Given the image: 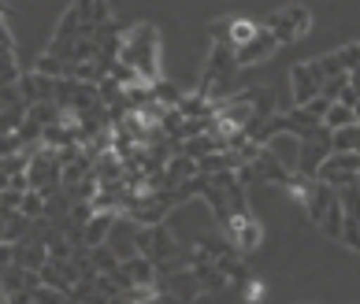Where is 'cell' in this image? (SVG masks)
Wrapping results in <instances>:
<instances>
[{"instance_id":"cell-1","label":"cell","mask_w":360,"mask_h":304,"mask_svg":"<svg viewBox=\"0 0 360 304\" xmlns=\"http://www.w3.org/2000/svg\"><path fill=\"white\" fill-rule=\"evenodd\" d=\"M119 60L130 63L145 82H156L160 74V30L153 22H134L119 37Z\"/></svg>"},{"instance_id":"cell-2","label":"cell","mask_w":360,"mask_h":304,"mask_svg":"<svg viewBox=\"0 0 360 304\" xmlns=\"http://www.w3.org/2000/svg\"><path fill=\"white\" fill-rule=\"evenodd\" d=\"M134 245H138V253H145V256H153V260H156V267H164V263H179V260H182L179 237L171 234L164 223H156V227H138V230H134Z\"/></svg>"},{"instance_id":"cell-3","label":"cell","mask_w":360,"mask_h":304,"mask_svg":"<svg viewBox=\"0 0 360 304\" xmlns=\"http://www.w3.org/2000/svg\"><path fill=\"white\" fill-rule=\"evenodd\" d=\"M264 26L278 37V45H290V41H297V37H304L312 30V11L304 4H286L283 11H275V15L264 19Z\"/></svg>"},{"instance_id":"cell-4","label":"cell","mask_w":360,"mask_h":304,"mask_svg":"<svg viewBox=\"0 0 360 304\" xmlns=\"http://www.w3.org/2000/svg\"><path fill=\"white\" fill-rule=\"evenodd\" d=\"M330 126H316V130H309V134H301V152H297V175H304V178H316V171H319V164L330 156Z\"/></svg>"},{"instance_id":"cell-5","label":"cell","mask_w":360,"mask_h":304,"mask_svg":"<svg viewBox=\"0 0 360 304\" xmlns=\"http://www.w3.org/2000/svg\"><path fill=\"white\" fill-rule=\"evenodd\" d=\"M316 178L330 182L335 190L353 186V182H360V152H338V149H330V156L319 164Z\"/></svg>"},{"instance_id":"cell-6","label":"cell","mask_w":360,"mask_h":304,"mask_svg":"<svg viewBox=\"0 0 360 304\" xmlns=\"http://www.w3.org/2000/svg\"><path fill=\"white\" fill-rule=\"evenodd\" d=\"M275 48H278V37L260 22V30L252 34L245 45L234 48V60H238V67H242V71H245V67H260V63H268V60L275 56Z\"/></svg>"},{"instance_id":"cell-7","label":"cell","mask_w":360,"mask_h":304,"mask_svg":"<svg viewBox=\"0 0 360 304\" xmlns=\"http://www.w3.org/2000/svg\"><path fill=\"white\" fill-rule=\"evenodd\" d=\"M319 86H323V78H319L316 63H293L290 67V89H293V104H309L312 97H319Z\"/></svg>"},{"instance_id":"cell-8","label":"cell","mask_w":360,"mask_h":304,"mask_svg":"<svg viewBox=\"0 0 360 304\" xmlns=\"http://www.w3.org/2000/svg\"><path fill=\"white\" fill-rule=\"evenodd\" d=\"M252 175H257V182H271V186H290V178L297 175V171H290L278 156L264 145V149L257 152V160H252Z\"/></svg>"},{"instance_id":"cell-9","label":"cell","mask_w":360,"mask_h":304,"mask_svg":"<svg viewBox=\"0 0 360 304\" xmlns=\"http://www.w3.org/2000/svg\"><path fill=\"white\" fill-rule=\"evenodd\" d=\"M15 263H22V267H34V271H41L45 263H49V245H45V237L41 234H26L15 242Z\"/></svg>"},{"instance_id":"cell-10","label":"cell","mask_w":360,"mask_h":304,"mask_svg":"<svg viewBox=\"0 0 360 304\" xmlns=\"http://www.w3.org/2000/svg\"><path fill=\"white\" fill-rule=\"evenodd\" d=\"M56 82L60 78H49V74H22L19 78V89H22V100L26 104H37V100H56Z\"/></svg>"},{"instance_id":"cell-11","label":"cell","mask_w":360,"mask_h":304,"mask_svg":"<svg viewBox=\"0 0 360 304\" xmlns=\"http://www.w3.org/2000/svg\"><path fill=\"white\" fill-rule=\"evenodd\" d=\"M119 267L127 271V279L134 282V286H156L160 279V267H156V260L153 256H145V253H134V256H127Z\"/></svg>"},{"instance_id":"cell-12","label":"cell","mask_w":360,"mask_h":304,"mask_svg":"<svg viewBox=\"0 0 360 304\" xmlns=\"http://www.w3.org/2000/svg\"><path fill=\"white\" fill-rule=\"evenodd\" d=\"M115 223H119V211H93V219L82 227V245H89V249L93 245H104Z\"/></svg>"},{"instance_id":"cell-13","label":"cell","mask_w":360,"mask_h":304,"mask_svg":"<svg viewBox=\"0 0 360 304\" xmlns=\"http://www.w3.org/2000/svg\"><path fill=\"white\" fill-rule=\"evenodd\" d=\"M231 242H234V249H238L242 256H245V253H257V249L264 245V227H260V223L252 219V216H245L242 227L231 234Z\"/></svg>"},{"instance_id":"cell-14","label":"cell","mask_w":360,"mask_h":304,"mask_svg":"<svg viewBox=\"0 0 360 304\" xmlns=\"http://www.w3.org/2000/svg\"><path fill=\"white\" fill-rule=\"evenodd\" d=\"M330 145H335L338 152H360V119L342 130H330Z\"/></svg>"},{"instance_id":"cell-15","label":"cell","mask_w":360,"mask_h":304,"mask_svg":"<svg viewBox=\"0 0 360 304\" xmlns=\"http://www.w3.org/2000/svg\"><path fill=\"white\" fill-rule=\"evenodd\" d=\"M34 71H37V74H49V78H63V74H71V63H68V60H60L56 52H49V48H45L41 56L34 60Z\"/></svg>"},{"instance_id":"cell-16","label":"cell","mask_w":360,"mask_h":304,"mask_svg":"<svg viewBox=\"0 0 360 304\" xmlns=\"http://www.w3.org/2000/svg\"><path fill=\"white\" fill-rule=\"evenodd\" d=\"M349 123H356V108H349V104H342V100H330V108L323 115V126L342 130V126H349Z\"/></svg>"},{"instance_id":"cell-17","label":"cell","mask_w":360,"mask_h":304,"mask_svg":"<svg viewBox=\"0 0 360 304\" xmlns=\"http://www.w3.org/2000/svg\"><path fill=\"white\" fill-rule=\"evenodd\" d=\"M22 67L15 60V48H0V86H19Z\"/></svg>"},{"instance_id":"cell-18","label":"cell","mask_w":360,"mask_h":304,"mask_svg":"<svg viewBox=\"0 0 360 304\" xmlns=\"http://www.w3.org/2000/svg\"><path fill=\"white\" fill-rule=\"evenodd\" d=\"M19 211H22V216H30V219H45L49 216V197L41 190H26Z\"/></svg>"},{"instance_id":"cell-19","label":"cell","mask_w":360,"mask_h":304,"mask_svg":"<svg viewBox=\"0 0 360 304\" xmlns=\"http://www.w3.org/2000/svg\"><path fill=\"white\" fill-rule=\"evenodd\" d=\"M260 30V22L257 19H245V15H231V45L238 48V45H245L252 34Z\"/></svg>"},{"instance_id":"cell-20","label":"cell","mask_w":360,"mask_h":304,"mask_svg":"<svg viewBox=\"0 0 360 304\" xmlns=\"http://www.w3.org/2000/svg\"><path fill=\"white\" fill-rule=\"evenodd\" d=\"M153 97L164 104V108H179V100H182V89L175 82H167V78H156L153 82Z\"/></svg>"},{"instance_id":"cell-21","label":"cell","mask_w":360,"mask_h":304,"mask_svg":"<svg viewBox=\"0 0 360 304\" xmlns=\"http://www.w3.org/2000/svg\"><path fill=\"white\" fill-rule=\"evenodd\" d=\"M316 63V71H319V78H335V74H349L345 71V63H342V52H327V56H319V60H312Z\"/></svg>"},{"instance_id":"cell-22","label":"cell","mask_w":360,"mask_h":304,"mask_svg":"<svg viewBox=\"0 0 360 304\" xmlns=\"http://www.w3.org/2000/svg\"><path fill=\"white\" fill-rule=\"evenodd\" d=\"M342 63H345V71H349L353 78H360V41H349V45H342Z\"/></svg>"},{"instance_id":"cell-23","label":"cell","mask_w":360,"mask_h":304,"mask_svg":"<svg viewBox=\"0 0 360 304\" xmlns=\"http://www.w3.org/2000/svg\"><path fill=\"white\" fill-rule=\"evenodd\" d=\"M345 86H349V74H335V78H323V86H319V93H323L327 100H338Z\"/></svg>"},{"instance_id":"cell-24","label":"cell","mask_w":360,"mask_h":304,"mask_svg":"<svg viewBox=\"0 0 360 304\" xmlns=\"http://www.w3.org/2000/svg\"><path fill=\"white\" fill-rule=\"evenodd\" d=\"M19 149H26V141L19 138V130H15V134H4V138H0V160H4V156H11V152H19Z\"/></svg>"},{"instance_id":"cell-25","label":"cell","mask_w":360,"mask_h":304,"mask_svg":"<svg viewBox=\"0 0 360 304\" xmlns=\"http://www.w3.org/2000/svg\"><path fill=\"white\" fill-rule=\"evenodd\" d=\"M212 37H216V41H231V15L212 22Z\"/></svg>"},{"instance_id":"cell-26","label":"cell","mask_w":360,"mask_h":304,"mask_svg":"<svg viewBox=\"0 0 360 304\" xmlns=\"http://www.w3.org/2000/svg\"><path fill=\"white\" fill-rule=\"evenodd\" d=\"M11 263H15V245H11V242H0V271L11 267Z\"/></svg>"},{"instance_id":"cell-27","label":"cell","mask_w":360,"mask_h":304,"mask_svg":"<svg viewBox=\"0 0 360 304\" xmlns=\"http://www.w3.org/2000/svg\"><path fill=\"white\" fill-rule=\"evenodd\" d=\"M242 297H245V300H260V297H264V286L249 279V282L242 286Z\"/></svg>"},{"instance_id":"cell-28","label":"cell","mask_w":360,"mask_h":304,"mask_svg":"<svg viewBox=\"0 0 360 304\" xmlns=\"http://www.w3.org/2000/svg\"><path fill=\"white\" fill-rule=\"evenodd\" d=\"M4 19H8V15H0V48H15V37H11V30H8Z\"/></svg>"},{"instance_id":"cell-29","label":"cell","mask_w":360,"mask_h":304,"mask_svg":"<svg viewBox=\"0 0 360 304\" xmlns=\"http://www.w3.org/2000/svg\"><path fill=\"white\" fill-rule=\"evenodd\" d=\"M356 119H360V100H356Z\"/></svg>"}]
</instances>
